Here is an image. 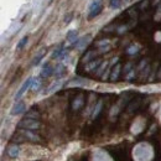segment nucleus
Instances as JSON below:
<instances>
[{"instance_id": "obj_14", "label": "nucleus", "mask_w": 161, "mask_h": 161, "mask_svg": "<svg viewBox=\"0 0 161 161\" xmlns=\"http://www.w3.org/2000/svg\"><path fill=\"white\" fill-rule=\"evenodd\" d=\"M40 86H41V82L39 79H35V81H32L31 89H32V91H37V89L40 88Z\"/></svg>"}, {"instance_id": "obj_12", "label": "nucleus", "mask_w": 161, "mask_h": 161, "mask_svg": "<svg viewBox=\"0 0 161 161\" xmlns=\"http://www.w3.org/2000/svg\"><path fill=\"white\" fill-rule=\"evenodd\" d=\"M42 57H44V52H40L39 55L35 57V59H34V62H32V66H36V64H39L40 63V61L42 59Z\"/></svg>"}, {"instance_id": "obj_16", "label": "nucleus", "mask_w": 161, "mask_h": 161, "mask_svg": "<svg viewBox=\"0 0 161 161\" xmlns=\"http://www.w3.org/2000/svg\"><path fill=\"white\" fill-rule=\"evenodd\" d=\"M82 102H83V99H82V97H79L78 100H77V102H74V109H78L79 107L82 105Z\"/></svg>"}, {"instance_id": "obj_1", "label": "nucleus", "mask_w": 161, "mask_h": 161, "mask_svg": "<svg viewBox=\"0 0 161 161\" xmlns=\"http://www.w3.org/2000/svg\"><path fill=\"white\" fill-rule=\"evenodd\" d=\"M17 127L21 128V129H26V130H29V129H37V128L40 127V124H39V122L35 120V119L26 118V119H24V120H21Z\"/></svg>"}, {"instance_id": "obj_10", "label": "nucleus", "mask_w": 161, "mask_h": 161, "mask_svg": "<svg viewBox=\"0 0 161 161\" xmlns=\"http://www.w3.org/2000/svg\"><path fill=\"white\" fill-rule=\"evenodd\" d=\"M109 6H110L112 9L120 8V0H110V1H109Z\"/></svg>"}, {"instance_id": "obj_2", "label": "nucleus", "mask_w": 161, "mask_h": 161, "mask_svg": "<svg viewBox=\"0 0 161 161\" xmlns=\"http://www.w3.org/2000/svg\"><path fill=\"white\" fill-rule=\"evenodd\" d=\"M32 81H34L32 78H27L25 82L22 83L21 88L19 89V92H17V93H16V95H15V100H19V99L22 97V95L26 93V91H27V89H29L30 87H31V84H32Z\"/></svg>"}, {"instance_id": "obj_7", "label": "nucleus", "mask_w": 161, "mask_h": 161, "mask_svg": "<svg viewBox=\"0 0 161 161\" xmlns=\"http://www.w3.org/2000/svg\"><path fill=\"white\" fill-rule=\"evenodd\" d=\"M62 86V82H55V83H52V84L50 86V88L47 89V93H53L55 91H57V89H59Z\"/></svg>"}, {"instance_id": "obj_5", "label": "nucleus", "mask_w": 161, "mask_h": 161, "mask_svg": "<svg viewBox=\"0 0 161 161\" xmlns=\"http://www.w3.org/2000/svg\"><path fill=\"white\" fill-rule=\"evenodd\" d=\"M9 156L10 157H17L20 155V147L17 146V145H13V146H10L9 147Z\"/></svg>"}, {"instance_id": "obj_3", "label": "nucleus", "mask_w": 161, "mask_h": 161, "mask_svg": "<svg viewBox=\"0 0 161 161\" xmlns=\"http://www.w3.org/2000/svg\"><path fill=\"white\" fill-rule=\"evenodd\" d=\"M100 11H102V4H100L99 0H97V1H94L92 4L91 9H89V19H92V17L97 16Z\"/></svg>"}, {"instance_id": "obj_9", "label": "nucleus", "mask_w": 161, "mask_h": 161, "mask_svg": "<svg viewBox=\"0 0 161 161\" xmlns=\"http://www.w3.org/2000/svg\"><path fill=\"white\" fill-rule=\"evenodd\" d=\"M77 39V31H69L68 32V36H67V40L69 42H74Z\"/></svg>"}, {"instance_id": "obj_17", "label": "nucleus", "mask_w": 161, "mask_h": 161, "mask_svg": "<svg viewBox=\"0 0 161 161\" xmlns=\"http://www.w3.org/2000/svg\"><path fill=\"white\" fill-rule=\"evenodd\" d=\"M36 117H39V114H37V113H35V112H30L29 113V114H27V118H36Z\"/></svg>"}, {"instance_id": "obj_19", "label": "nucleus", "mask_w": 161, "mask_h": 161, "mask_svg": "<svg viewBox=\"0 0 161 161\" xmlns=\"http://www.w3.org/2000/svg\"><path fill=\"white\" fill-rule=\"evenodd\" d=\"M51 1H52V0H51Z\"/></svg>"}, {"instance_id": "obj_15", "label": "nucleus", "mask_w": 161, "mask_h": 161, "mask_svg": "<svg viewBox=\"0 0 161 161\" xmlns=\"http://www.w3.org/2000/svg\"><path fill=\"white\" fill-rule=\"evenodd\" d=\"M100 109H102V102H99V103L97 104V108H95L94 112H93V118H95V117H97V115L99 114Z\"/></svg>"}, {"instance_id": "obj_11", "label": "nucleus", "mask_w": 161, "mask_h": 161, "mask_svg": "<svg viewBox=\"0 0 161 161\" xmlns=\"http://www.w3.org/2000/svg\"><path fill=\"white\" fill-rule=\"evenodd\" d=\"M24 135H25L26 138L30 139V140H34V141H36V140H37V136H36V135H34L32 133H30L29 130H25V132H24Z\"/></svg>"}, {"instance_id": "obj_13", "label": "nucleus", "mask_w": 161, "mask_h": 161, "mask_svg": "<svg viewBox=\"0 0 161 161\" xmlns=\"http://www.w3.org/2000/svg\"><path fill=\"white\" fill-rule=\"evenodd\" d=\"M27 36H25V37H22L21 39V41L19 42V45H17V50H22L24 49V46H25L26 44H27Z\"/></svg>"}, {"instance_id": "obj_8", "label": "nucleus", "mask_w": 161, "mask_h": 161, "mask_svg": "<svg viewBox=\"0 0 161 161\" xmlns=\"http://www.w3.org/2000/svg\"><path fill=\"white\" fill-rule=\"evenodd\" d=\"M64 66L63 64H58V66L56 67V69H55V76L57 77V78H59V77H62L63 76V73H64Z\"/></svg>"}, {"instance_id": "obj_4", "label": "nucleus", "mask_w": 161, "mask_h": 161, "mask_svg": "<svg viewBox=\"0 0 161 161\" xmlns=\"http://www.w3.org/2000/svg\"><path fill=\"white\" fill-rule=\"evenodd\" d=\"M26 109V105L24 102H17L14 107H13V109H11L10 112V114L11 115H17V114H21V113H24Z\"/></svg>"}, {"instance_id": "obj_18", "label": "nucleus", "mask_w": 161, "mask_h": 161, "mask_svg": "<svg viewBox=\"0 0 161 161\" xmlns=\"http://www.w3.org/2000/svg\"><path fill=\"white\" fill-rule=\"evenodd\" d=\"M118 72H119V66H117V69L114 71V73H113V76H112V78H113V79H115V78H117Z\"/></svg>"}, {"instance_id": "obj_6", "label": "nucleus", "mask_w": 161, "mask_h": 161, "mask_svg": "<svg viewBox=\"0 0 161 161\" xmlns=\"http://www.w3.org/2000/svg\"><path fill=\"white\" fill-rule=\"evenodd\" d=\"M51 74H52V67L49 66V64H46V66L42 68V71H41V77L47 78V77H50Z\"/></svg>"}]
</instances>
